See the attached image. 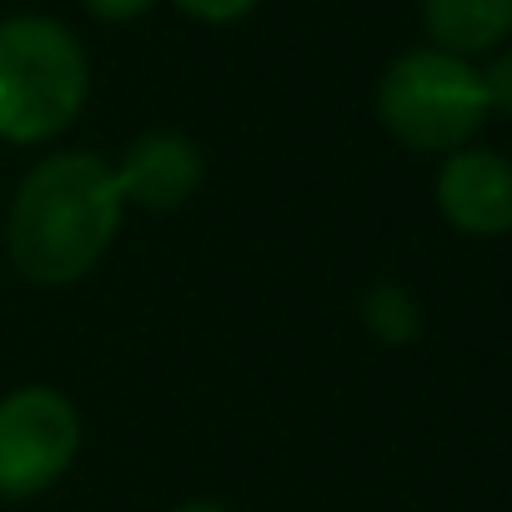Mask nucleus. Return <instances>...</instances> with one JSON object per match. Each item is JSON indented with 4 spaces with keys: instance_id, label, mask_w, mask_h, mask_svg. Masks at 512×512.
I'll return each mask as SVG.
<instances>
[{
    "instance_id": "nucleus-4",
    "label": "nucleus",
    "mask_w": 512,
    "mask_h": 512,
    "mask_svg": "<svg viewBox=\"0 0 512 512\" xmlns=\"http://www.w3.org/2000/svg\"><path fill=\"white\" fill-rule=\"evenodd\" d=\"M81 407L46 382H26L0 397V497L31 502L51 492L81 457Z\"/></svg>"
},
{
    "instance_id": "nucleus-7",
    "label": "nucleus",
    "mask_w": 512,
    "mask_h": 512,
    "mask_svg": "<svg viewBox=\"0 0 512 512\" xmlns=\"http://www.w3.org/2000/svg\"><path fill=\"white\" fill-rule=\"evenodd\" d=\"M422 26L447 56H492L512 36V0H422Z\"/></svg>"
},
{
    "instance_id": "nucleus-8",
    "label": "nucleus",
    "mask_w": 512,
    "mask_h": 512,
    "mask_svg": "<svg viewBox=\"0 0 512 512\" xmlns=\"http://www.w3.org/2000/svg\"><path fill=\"white\" fill-rule=\"evenodd\" d=\"M362 327L382 347H407L422 337V302L402 282H372L362 292Z\"/></svg>"
},
{
    "instance_id": "nucleus-1",
    "label": "nucleus",
    "mask_w": 512,
    "mask_h": 512,
    "mask_svg": "<svg viewBox=\"0 0 512 512\" xmlns=\"http://www.w3.org/2000/svg\"><path fill=\"white\" fill-rule=\"evenodd\" d=\"M126 201L116 186V161L86 146L46 151L16 181L6 211V256L31 287H76L101 267Z\"/></svg>"
},
{
    "instance_id": "nucleus-9",
    "label": "nucleus",
    "mask_w": 512,
    "mask_h": 512,
    "mask_svg": "<svg viewBox=\"0 0 512 512\" xmlns=\"http://www.w3.org/2000/svg\"><path fill=\"white\" fill-rule=\"evenodd\" d=\"M477 71H482L487 106L502 111V116H512V46H497V51L487 56V66H477Z\"/></svg>"
},
{
    "instance_id": "nucleus-11",
    "label": "nucleus",
    "mask_w": 512,
    "mask_h": 512,
    "mask_svg": "<svg viewBox=\"0 0 512 512\" xmlns=\"http://www.w3.org/2000/svg\"><path fill=\"white\" fill-rule=\"evenodd\" d=\"M81 6H86L96 21H106V26H126V21H141L156 0H81Z\"/></svg>"
},
{
    "instance_id": "nucleus-2",
    "label": "nucleus",
    "mask_w": 512,
    "mask_h": 512,
    "mask_svg": "<svg viewBox=\"0 0 512 512\" xmlns=\"http://www.w3.org/2000/svg\"><path fill=\"white\" fill-rule=\"evenodd\" d=\"M91 96L81 36L56 16H0V141L46 146L76 126Z\"/></svg>"
},
{
    "instance_id": "nucleus-6",
    "label": "nucleus",
    "mask_w": 512,
    "mask_h": 512,
    "mask_svg": "<svg viewBox=\"0 0 512 512\" xmlns=\"http://www.w3.org/2000/svg\"><path fill=\"white\" fill-rule=\"evenodd\" d=\"M206 181V156L201 146L186 136V131H171V126H151L141 131L121 161H116V186H121V201L126 211H181Z\"/></svg>"
},
{
    "instance_id": "nucleus-10",
    "label": "nucleus",
    "mask_w": 512,
    "mask_h": 512,
    "mask_svg": "<svg viewBox=\"0 0 512 512\" xmlns=\"http://www.w3.org/2000/svg\"><path fill=\"white\" fill-rule=\"evenodd\" d=\"M171 6L201 26H231V21H246L262 0H171Z\"/></svg>"
},
{
    "instance_id": "nucleus-12",
    "label": "nucleus",
    "mask_w": 512,
    "mask_h": 512,
    "mask_svg": "<svg viewBox=\"0 0 512 512\" xmlns=\"http://www.w3.org/2000/svg\"><path fill=\"white\" fill-rule=\"evenodd\" d=\"M171 512H236V507H226V502H216V497H191V502H176Z\"/></svg>"
},
{
    "instance_id": "nucleus-5",
    "label": "nucleus",
    "mask_w": 512,
    "mask_h": 512,
    "mask_svg": "<svg viewBox=\"0 0 512 512\" xmlns=\"http://www.w3.org/2000/svg\"><path fill=\"white\" fill-rule=\"evenodd\" d=\"M432 196L442 221L462 236L492 241L512 231V161L492 146H462L442 156Z\"/></svg>"
},
{
    "instance_id": "nucleus-3",
    "label": "nucleus",
    "mask_w": 512,
    "mask_h": 512,
    "mask_svg": "<svg viewBox=\"0 0 512 512\" xmlns=\"http://www.w3.org/2000/svg\"><path fill=\"white\" fill-rule=\"evenodd\" d=\"M487 116L492 106L482 91V71L437 46L402 51L377 81L382 131L417 156H452L472 146Z\"/></svg>"
}]
</instances>
